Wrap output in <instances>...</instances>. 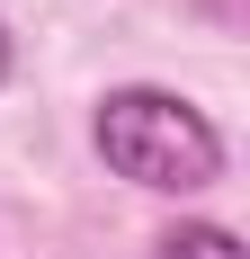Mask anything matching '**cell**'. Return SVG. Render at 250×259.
<instances>
[{
  "mask_svg": "<svg viewBox=\"0 0 250 259\" xmlns=\"http://www.w3.org/2000/svg\"><path fill=\"white\" fill-rule=\"evenodd\" d=\"M99 161L116 179L152 188V197H188V188L224 179V134L179 90H107L99 99Z\"/></svg>",
  "mask_w": 250,
  "mask_h": 259,
  "instance_id": "6da1fadb",
  "label": "cell"
},
{
  "mask_svg": "<svg viewBox=\"0 0 250 259\" xmlns=\"http://www.w3.org/2000/svg\"><path fill=\"white\" fill-rule=\"evenodd\" d=\"M161 259H250V250L224 224H179V233H161Z\"/></svg>",
  "mask_w": 250,
  "mask_h": 259,
  "instance_id": "7a4b0ae2",
  "label": "cell"
},
{
  "mask_svg": "<svg viewBox=\"0 0 250 259\" xmlns=\"http://www.w3.org/2000/svg\"><path fill=\"white\" fill-rule=\"evenodd\" d=\"M0 80H9V27H0Z\"/></svg>",
  "mask_w": 250,
  "mask_h": 259,
  "instance_id": "3957f363",
  "label": "cell"
}]
</instances>
